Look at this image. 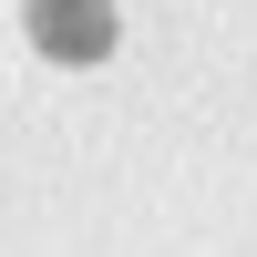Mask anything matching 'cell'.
<instances>
[{
	"mask_svg": "<svg viewBox=\"0 0 257 257\" xmlns=\"http://www.w3.org/2000/svg\"><path fill=\"white\" fill-rule=\"evenodd\" d=\"M41 31H52V52H93L103 41V0L82 11V0H41Z\"/></svg>",
	"mask_w": 257,
	"mask_h": 257,
	"instance_id": "obj_1",
	"label": "cell"
}]
</instances>
